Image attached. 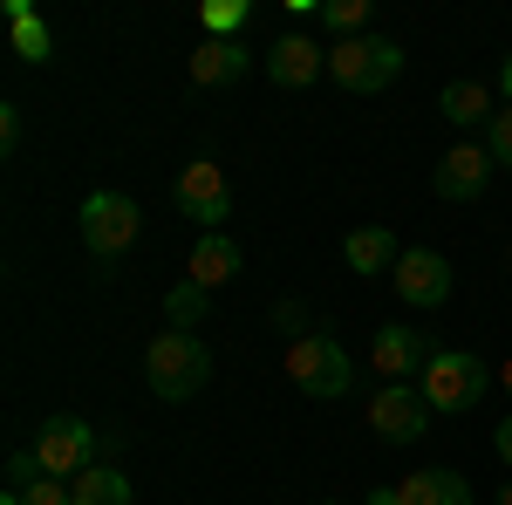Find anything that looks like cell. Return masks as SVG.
Wrapping results in <instances>:
<instances>
[{
    "label": "cell",
    "instance_id": "obj_1",
    "mask_svg": "<svg viewBox=\"0 0 512 505\" xmlns=\"http://www.w3.org/2000/svg\"><path fill=\"white\" fill-rule=\"evenodd\" d=\"M144 376H151V389H158L164 403L198 396V389L212 383V349H205V335H192V328H164L158 342L144 349Z\"/></svg>",
    "mask_w": 512,
    "mask_h": 505
},
{
    "label": "cell",
    "instance_id": "obj_2",
    "mask_svg": "<svg viewBox=\"0 0 512 505\" xmlns=\"http://www.w3.org/2000/svg\"><path fill=\"white\" fill-rule=\"evenodd\" d=\"M287 376H294V389H301V396L335 403V396H349L355 362L342 355V342H335V335L308 328V335H294V342H287Z\"/></svg>",
    "mask_w": 512,
    "mask_h": 505
},
{
    "label": "cell",
    "instance_id": "obj_3",
    "mask_svg": "<svg viewBox=\"0 0 512 505\" xmlns=\"http://www.w3.org/2000/svg\"><path fill=\"white\" fill-rule=\"evenodd\" d=\"M328 76L342 82L349 96H376L403 76V48L390 35H355V41H335L328 48Z\"/></svg>",
    "mask_w": 512,
    "mask_h": 505
},
{
    "label": "cell",
    "instance_id": "obj_4",
    "mask_svg": "<svg viewBox=\"0 0 512 505\" xmlns=\"http://www.w3.org/2000/svg\"><path fill=\"white\" fill-rule=\"evenodd\" d=\"M424 403H431V417H465L478 396H485V355L472 349H437V362L424 369Z\"/></svg>",
    "mask_w": 512,
    "mask_h": 505
},
{
    "label": "cell",
    "instance_id": "obj_5",
    "mask_svg": "<svg viewBox=\"0 0 512 505\" xmlns=\"http://www.w3.org/2000/svg\"><path fill=\"white\" fill-rule=\"evenodd\" d=\"M76 219H82V246H89L96 260H123V253L137 246V233H144L137 198H123V192H89Z\"/></svg>",
    "mask_w": 512,
    "mask_h": 505
},
{
    "label": "cell",
    "instance_id": "obj_6",
    "mask_svg": "<svg viewBox=\"0 0 512 505\" xmlns=\"http://www.w3.org/2000/svg\"><path fill=\"white\" fill-rule=\"evenodd\" d=\"M96 451H103V437L82 424V417H48V424L35 430V458H41V471H48V478H62V485H76L89 465H103Z\"/></svg>",
    "mask_w": 512,
    "mask_h": 505
},
{
    "label": "cell",
    "instance_id": "obj_7",
    "mask_svg": "<svg viewBox=\"0 0 512 505\" xmlns=\"http://www.w3.org/2000/svg\"><path fill=\"white\" fill-rule=\"evenodd\" d=\"M171 198H178L185 219H198V233H219V219H233V185H226V171H219L212 157H192V164L178 171Z\"/></svg>",
    "mask_w": 512,
    "mask_h": 505
},
{
    "label": "cell",
    "instance_id": "obj_8",
    "mask_svg": "<svg viewBox=\"0 0 512 505\" xmlns=\"http://www.w3.org/2000/svg\"><path fill=\"white\" fill-rule=\"evenodd\" d=\"M369 362H376L383 383H424V369L437 362V342L424 335V328H376Z\"/></svg>",
    "mask_w": 512,
    "mask_h": 505
},
{
    "label": "cell",
    "instance_id": "obj_9",
    "mask_svg": "<svg viewBox=\"0 0 512 505\" xmlns=\"http://www.w3.org/2000/svg\"><path fill=\"white\" fill-rule=\"evenodd\" d=\"M369 424L383 444H417L424 424H431V403H424V389L417 383H383L369 396Z\"/></svg>",
    "mask_w": 512,
    "mask_h": 505
},
{
    "label": "cell",
    "instance_id": "obj_10",
    "mask_svg": "<svg viewBox=\"0 0 512 505\" xmlns=\"http://www.w3.org/2000/svg\"><path fill=\"white\" fill-rule=\"evenodd\" d=\"M390 280H396V301L403 308H444L451 301V260L431 253V246H403Z\"/></svg>",
    "mask_w": 512,
    "mask_h": 505
},
{
    "label": "cell",
    "instance_id": "obj_11",
    "mask_svg": "<svg viewBox=\"0 0 512 505\" xmlns=\"http://www.w3.org/2000/svg\"><path fill=\"white\" fill-rule=\"evenodd\" d=\"M492 151H478V144H458V151L437 157V198H451V205H472V198H485V185H492Z\"/></svg>",
    "mask_w": 512,
    "mask_h": 505
},
{
    "label": "cell",
    "instance_id": "obj_12",
    "mask_svg": "<svg viewBox=\"0 0 512 505\" xmlns=\"http://www.w3.org/2000/svg\"><path fill=\"white\" fill-rule=\"evenodd\" d=\"M315 76H328V48H315V35H280L274 48H267V82L308 89Z\"/></svg>",
    "mask_w": 512,
    "mask_h": 505
},
{
    "label": "cell",
    "instance_id": "obj_13",
    "mask_svg": "<svg viewBox=\"0 0 512 505\" xmlns=\"http://www.w3.org/2000/svg\"><path fill=\"white\" fill-rule=\"evenodd\" d=\"M246 69H253V48H246V41H205V48L192 55V82L198 89H233Z\"/></svg>",
    "mask_w": 512,
    "mask_h": 505
},
{
    "label": "cell",
    "instance_id": "obj_14",
    "mask_svg": "<svg viewBox=\"0 0 512 505\" xmlns=\"http://www.w3.org/2000/svg\"><path fill=\"white\" fill-rule=\"evenodd\" d=\"M239 267H246V253H239L226 233H198V246H192V280L205 287V294H219L226 280H239Z\"/></svg>",
    "mask_w": 512,
    "mask_h": 505
},
{
    "label": "cell",
    "instance_id": "obj_15",
    "mask_svg": "<svg viewBox=\"0 0 512 505\" xmlns=\"http://www.w3.org/2000/svg\"><path fill=\"white\" fill-rule=\"evenodd\" d=\"M396 505H472V485H465L458 471L431 465V471H410V478L396 485Z\"/></svg>",
    "mask_w": 512,
    "mask_h": 505
},
{
    "label": "cell",
    "instance_id": "obj_16",
    "mask_svg": "<svg viewBox=\"0 0 512 505\" xmlns=\"http://www.w3.org/2000/svg\"><path fill=\"white\" fill-rule=\"evenodd\" d=\"M7 35H14V55H21V62H35V69L55 55V35H48V21H41L28 0H7Z\"/></svg>",
    "mask_w": 512,
    "mask_h": 505
},
{
    "label": "cell",
    "instance_id": "obj_17",
    "mask_svg": "<svg viewBox=\"0 0 512 505\" xmlns=\"http://www.w3.org/2000/svg\"><path fill=\"white\" fill-rule=\"evenodd\" d=\"M437 110L458 123V130H472V123H492L499 110H492V89L472 76H458V82H444V96H437Z\"/></svg>",
    "mask_w": 512,
    "mask_h": 505
},
{
    "label": "cell",
    "instance_id": "obj_18",
    "mask_svg": "<svg viewBox=\"0 0 512 505\" xmlns=\"http://www.w3.org/2000/svg\"><path fill=\"white\" fill-rule=\"evenodd\" d=\"M342 260H349L355 273H396V260H403V246H396L383 226H362V233L342 239Z\"/></svg>",
    "mask_w": 512,
    "mask_h": 505
},
{
    "label": "cell",
    "instance_id": "obj_19",
    "mask_svg": "<svg viewBox=\"0 0 512 505\" xmlns=\"http://www.w3.org/2000/svg\"><path fill=\"white\" fill-rule=\"evenodd\" d=\"M69 492H76V505H130V478L117 465H89Z\"/></svg>",
    "mask_w": 512,
    "mask_h": 505
},
{
    "label": "cell",
    "instance_id": "obj_20",
    "mask_svg": "<svg viewBox=\"0 0 512 505\" xmlns=\"http://www.w3.org/2000/svg\"><path fill=\"white\" fill-rule=\"evenodd\" d=\"M205 301H212V294H205L198 280H185V287H171V294H164V321H171V328H192V335H198Z\"/></svg>",
    "mask_w": 512,
    "mask_h": 505
},
{
    "label": "cell",
    "instance_id": "obj_21",
    "mask_svg": "<svg viewBox=\"0 0 512 505\" xmlns=\"http://www.w3.org/2000/svg\"><path fill=\"white\" fill-rule=\"evenodd\" d=\"M321 28L335 41H355L369 28V0H321Z\"/></svg>",
    "mask_w": 512,
    "mask_h": 505
},
{
    "label": "cell",
    "instance_id": "obj_22",
    "mask_svg": "<svg viewBox=\"0 0 512 505\" xmlns=\"http://www.w3.org/2000/svg\"><path fill=\"white\" fill-rule=\"evenodd\" d=\"M246 28V0H205V41H233Z\"/></svg>",
    "mask_w": 512,
    "mask_h": 505
},
{
    "label": "cell",
    "instance_id": "obj_23",
    "mask_svg": "<svg viewBox=\"0 0 512 505\" xmlns=\"http://www.w3.org/2000/svg\"><path fill=\"white\" fill-rule=\"evenodd\" d=\"M485 151H492L499 171H512V110H499V117L485 123Z\"/></svg>",
    "mask_w": 512,
    "mask_h": 505
},
{
    "label": "cell",
    "instance_id": "obj_24",
    "mask_svg": "<svg viewBox=\"0 0 512 505\" xmlns=\"http://www.w3.org/2000/svg\"><path fill=\"white\" fill-rule=\"evenodd\" d=\"M35 478H48V471H41L35 444H28V451H14V458H7V485H14V492H28V485H35Z\"/></svg>",
    "mask_w": 512,
    "mask_h": 505
},
{
    "label": "cell",
    "instance_id": "obj_25",
    "mask_svg": "<svg viewBox=\"0 0 512 505\" xmlns=\"http://www.w3.org/2000/svg\"><path fill=\"white\" fill-rule=\"evenodd\" d=\"M21 505H76V492H69L62 478H35V485L21 492Z\"/></svg>",
    "mask_w": 512,
    "mask_h": 505
},
{
    "label": "cell",
    "instance_id": "obj_26",
    "mask_svg": "<svg viewBox=\"0 0 512 505\" xmlns=\"http://www.w3.org/2000/svg\"><path fill=\"white\" fill-rule=\"evenodd\" d=\"M14 144H21V110L7 103V110H0V151H14Z\"/></svg>",
    "mask_w": 512,
    "mask_h": 505
},
{
    "label": "cell",
    "instance_id": "obj_27",
    "mask_svg": "<svg viewBox=\"0 0 512 505\" xmlns=\"http://www.w3.org/2000/svg\"><path fill=\"white\" fill-rule=\"evenodd\" d=\"M492 451H499V458H506V471H512V417L492 430Z\"/></svg>",
    "mask_w": 512,
    "mask_h": 505
},
{
    "label": "cell",
    "instance_id": "obj_28",
    "mask_svg": "<svg viewBox=\"0 0 512 505\" xmlns=\"http://www.w3.org/2000/svg\"><path fill=\"white\" fill-rule=\"evenodd\" d=\"M369 505H396V485H369Z\"/></svg>",
    "mask_w": 512,
    "mask_h": 505
},
{
    "label": "cell",
    "instance_id": "obj_29",
    "mask_svg": "<svg viewBox=\"0 0 512 505\" xmlns=\"http://www.w3.org/2000/svg\"><path fill=\"white\" fill-rule=\"evenodd\" d=\"M499 89H506V103H512V55H506V69H499Z\"/></svg>",
    "mask_w": 512,
    "mask_h": 505
},
{
    "label": "cell",
    "instance_id": "obj_30",
    "mask_svg": "<svg viewBox=\"0 0 512 505\" xmlns=\"http://www.w3.org/2000/svg\"><path fill=\"white\" fill-rule=\"evenodd\" d=\"M492 505H512V478H506V485H499V492H492Z\"/></svg>",
    "mask_w": 512,
    "mask_h": 505
},
{
    "label": "cell",
    "instance_id": "obj_31",
    "mask_svg": "<svg viewBox=\"0 0 512 505\" xmlns=\"http://www.w3.org/2000/svg\"><path fill=\"white\" fill-rule=\"evenodd\" d=\"M499 383H506V389H512V362H506V369H499Z\"/></svg>",
    "mask_w": 512,
    "mask_h": 505
},
{
    "label": "cell",
    "instance_id": "obj_32",
    "mask_svg": "<svg viewBox=\"0 0 512 505\" xmlns=\"http://www.w3.org/2000/svg\"><path fill=\"white\" fill-rule=\"evenodd\" d=\"M321 505H349V499H321Z\"/></svg>",
    "mask_w": 512,
    "mask_h": 505
}]
</instances>
